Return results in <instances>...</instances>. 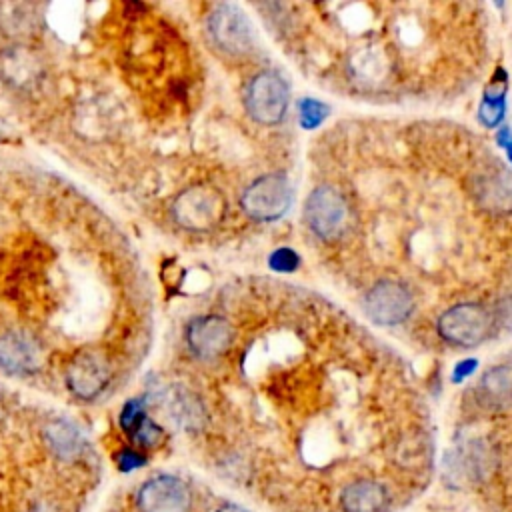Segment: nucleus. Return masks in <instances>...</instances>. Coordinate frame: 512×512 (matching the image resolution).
I'll use <instances>...</instances> for the list:
<instances>
[{
  "label": "nucleus",
  "mask_w": 512,
  "mask_h": 512,
  "mask_svg": "<svg viewBox=\"0 0 512 512\" xmlns=\"http://www.w3.org/2000/svg\"><path fill=\"white\" fill-rule=\"evenodd\" d=\"M412 296L410 292L394 282V280H382L370 292L366 294V314L382 326H394L404 322L412 312Z\"/></svg>",
  "instance_id": "6e6552de"
},
{
  "label": "nucleus",
  "mask_w": 512,
  "mask_h": 512,
  "mask_svg": "<svg viewBox=\"0 0 512 512\" xmlns=\"http://www.w3.org/2000/svg\"><path fill=\"white\" fill-rule=\"evenodd\" d=\"M270 266L278 272H292L298 266V254H294L288 248H282L278 252L272 254L270 258Z\"/></svg>",
  "instance_id": "a211bd4d"
},
{
  "label": "nucleus",
  "mask_w": 512,
  "mask_h": 512,
  "mask_svg": "<svg viewBox=\"0 0 512 512\" xmlns=\"http://www.w3.org/2000/svg\"><path fill=\"white\" fill-rule=\"evenodd\" d=\"M234 330L228 320L220 316H202L188 324L186 342L188 348L200 358H214L228 350Z\"/></svg>",
  "instance_id": "9d476101"
},
{
  "label": "nucleus",
  "mask_w": 512,
  "mask_h": 512,
  "mask_svg": "<svg viewBox=\"0 0 512 512\" xmlns=\"http://www.w3.org/2000/svg\"><path fill=\"white\" fill-rule=\"evenodd\" d=\"M222 208L224 202L218 192L204 186H192L174 200V218L184 228L208 230L220 220Z\"/></svg>",
  "instance_id": "39448f33"
},
{
  "label": "nucleus",
  "mask_w": 512,
  "mask_h": 512,
  "mask_svg": "<svg viewBox=\"0 0 512 512\" xmlns=\"http://www.w3.org/2000/svg\"><path fill=\"white\" fill-rule=\"evenodd\" d=\"M492 316L480 304H458L448 308L438 320L440 336L454 346H476L488 338Z\"/></svg>",
  "instance_id": "f03ea898"
},
{
  "label": "nucleus",
  "mask_w": 512,
  "mask_h": 512,
  "mask_svg": "<svg viewBox=\"0 0 512 512\" xmlns=\"http://www.w3.org/2000/svg\"><path fill=\"white\" fill-rule=\"evenodd\" d=\"M292 188L280 174L256 178L242 194V208L254 220H276L290 208Z\"/></svg>",
  "instance_id": "7ed1b4c3"
},
{
  "label": "nucleus",
  "mask_w": 512,
  "mask_h": 512,
  "mask_svg": "<svg viewBox=\"0 0 512 512\" xmlns=\"http://www.w3.org/2000/svg\"><path fill=\"white\" fill-rule=\"evenodd\" d=\"M40 352L36 344L22 334L0 338V368L12 374H28L38 366Z\"/></svg>",
  "instance_id": "f8f14e48"
},
{
  "label": "nucleus",
  "mask_w": 512,
  "mask_h": 512,
  "mask_svg": "<svg viewBox=\"0 0 512 512\" xmlns=\"http://www.w3.org/2000/svg\"><path fill=\"white\" fill-rule=\"evenodd\" d=\"M2 70L10 82L22 86L36 76L38 66H36L32 54H28L24 50H10L2 58Z\"/></svg>",
  "instance_id": "2eb2a0df"
},
{
  "label": "nucleus",
  "mask_w": 512,
  "mask_h": 512,
  "mask_svg": "<svg viewBox=\"0 0 512 512\" xmlns=\"http://www.w3.org/2000/svg\"><path fill=\"white\" fill-rule=\"evenodd\" d=\"M328 114V108L312 98H306L300 102V122L304 128H314L318 126Z\"/></svg>",
  "instance_id": "dca6fc26"
},
{
  "label": "nucleus",
  "mask_w": 512,
  "mask_h": 512,
  "mask_svg": "<svg viewBox=\"0 0 512 512\" xmlns=\"http://www.w3.org/2000/svg\"><path fill=\"white\" fill-rule=\"evenodd\" d=\"M502 112H504V98H502V94L494 100V98H486L484 100V104H482V120H484V124H488V126H494L500 118H502Z\"/></svg>",
  "instance_id": "f3484780"
},
{
  "label": "nucleus",
  "mask_w": 512,
  "mask_h": 512,
  "mask_svg": "<svg viewBox=\"0 0 512 512\" xmlns=\"http://www.w3.org/2000/svg\"><path fill=\"white\" fill-rule=\"evenodd\" d=\"M212 512H250V510H246V508H242L238 504H222V506L214 508Z\"/></svg>",
  "instance_id": "aec40b11"
},
{
  "label": "nucleus",
  "mask_w": 512,
  "mask_h": 512,
  "mask_svg": "<svg viewBox=\"0 0 512 512\" xmlns=\"http://www.w3.org/2000/svg\"><path fill=\"white\" fill-rule=\"evenodd\" d=\"M48 444L60 458H74L82 450V436L66 422H54L48 428Z\"/></svg>",
  "instance_id": "4468645a"
},
{
  "label": "nucleus",
  "mask_w": 512,
  "mask_h": 512,
  "mask_svg": "<svg viewBox=\"0 0 512 512\" xmlns=\"http://www.w3.org/2000/svg\"><path fill=\"white\" fill-rule=\"evenodd\" d=\"M142 462H144L142 456L136 454V452H132V450H124V452L118 456V464H120L122 470H132V468L140 466Z\"/></svg>",
  "instance_id": "6ab92c4d"
},
{
  "label": "nucleus",
  "mask_w": 512,
  "mask_h": 512,
  "mask_svg": "<svg viewBox=\"0 0 512 512\" xmlns=\"http://www.w3.org/2000/svg\"><path fill=\"white\" fill-rule=\"evenodd\" d=\"M288 86L274 70L256 74L246 88V110L260 124H278L288 108Z\"/></svg>",
  "instance_id": "f257e3e1"
},
{
  "label": "nucleus",
  "mask_w": 512,
  "mask_h": 512,
  "mask_svg": "<svg viewBox=\"0 0 512 512\" xmlns=\"http://www.w3.org/2000/svg\"><path fill=\"white\" fill-rule=\"evenodd\" d=\"M140 512H190L192 494L184 480L176 476H154L138 490Z\"/></svg>",
  "instance_id": "423d86ee"
},
{
  "label": "nucleus",
  "mask_w": 512,
  "mask_h": 512,
  "mask_svg": "<svg viewBox=\"0 0 512 512\" xmlns=\"http://www.w3.org/2000/svg\"><path fill=\"white\" fill-rule=\"evenodd\" d=\"M304 216L310 226V230L324 238L330 240L334 238L346 220V202L344 198L330 186H318L310 192L306 206H304Z\"/></svg>",
  "instance_id": "0eeeda50"
},
{
  "label": "nucleus",
  "mask_w": 512,
  "mask_h": 512,
  "mask_svg": "<svg viewBox=\"0 0 512 512\" xmlns=\"http://www.w3.org/2000/svg\"><path fill=\"white\" fill-rule=\"evenodd\" d=\"M340 506L344 512H386L390 506V494L384 484L360 478L342 490Z\"/></svg>",
  "instance_id": "9b49d317"
},
{
  "label": "nucleus",
  "mask_w": 512,
  "mask_h": 512,
  "mask_svg": "<svg viewBox=\"0 0 512 512\" xmlns=\"http://www.w3.org/2000/svg\"><path fill=\"white\" fill-rule=\"evenodd\" d=\"M480 390L486 400L502 404L512 400V364H502L484 374Z\"/></svg>",
  "instance_id": "ddd939ff"
},
{
  "label": "nucleus",
  "mask_w": 512,
  "mask_h": 512,
  "mask_svg": "<svg viewBox=\"0 0 512 512\" xmlns=\"http://www.w3.org/2000/svg\"><path fill=\"white\" fill-rule=\"evenodd\" d=\"M110 382V366L96 352H80L66 368V384L82 400L96 398Z\"/></svg>",
  "instance_id": "1a4fd4ad"
},
{
  "label": "nucleus",
  "mask_w": 512,
  "mask_h": 512,
  "mask_svg": "<svg viewBox=\"0 0 512 512\" xmlns=\"http://www.w3.org/2000/svg\"><path fill=\"white\" fill-rule=\"evenodd\" d=\"M212 42L228 54H244L254 46V28L248 16L234 4H220L208 16Z\"/></svg>",
  "instance_id": "20e7f679"
}]
</instances>
